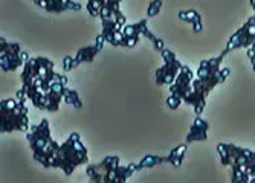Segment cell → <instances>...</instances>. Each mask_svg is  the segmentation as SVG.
I'll return each instance as SVG.
<instances>
[{
	"label": "cell",
	"mask_w": 255,
	"mask_h": 183,
	"mask_svg": "<svg viewBox=\"0 0 255 183\" xmlns=\"http://www.w3.org/2000/svg\"><path fill=\"white\" fill-rule=\"evenodd\" d=\"M162 9V0H153V2L150 3L148 9H147V15L148 17H156Z\"/></svg>",
	"instance_id": "22"
},
{
	"label": "cell",
	"mask_w": 255,
	"mask_h": 183,
	"mask_svg": "<svg viewBox=\"0 0 255 183\" xmlns=\"http://www.w3.org/2000/svg\"><path fill=\"white\" fill-rule=\"evenodd\" d=\"M249 183H255V177H252V179H251V182H249Z\"/></svg>",
	"instance_id": "29"
},
{
	"label": "cell",
	"mask_w": 255,
	"mask_h": 183,
	"mask_svg": "<svg viewBox=\"0 0 255 183\" xmlns=\"http://www.w3.org/2000/svg\"><path fill=\"white\" fill-rule=\"evenodd\" d=\"M136 171V164L121 165L118 156H107L100 164L87 165L86 168V174L94 183H126Z\"/></svg>",
	"instance_id": "5"
},
{
	"label": "cell",
	"mask_w": 255,
	"mask_h": 183,
	"mask_svg": "<svg viewBox=\"0 0 255 183\" xmlns=\"http://www.w3.org/2000/svg\"><path fill=\"white\" fill-rule=\"evenodd\" d=\"M104 43H106V38L100 34V35L97 37V41H95V46L98 48V51H100V52H101V49L104 48Z\"/></svg>",
	"instance_id": "25"
},
{
	"label": "cell",
	"mask_w": 255,
	"mask_h": 183,
	"mask_svg": "<svg viewBox=\"0 0 255 183\" xmlns=\"http://www.w3.org/2000/svg\"><path fill=\"white\" fill-rule=\"evenodd\" d=\"M187 151H188V144H182V145L173 148L168 154V164L173 165L174 168H179L183 162V157Z\"/></svg>",
	"instance_id": "18"
},
{
	"label": "cell",
	"mask_w": 255,
	"mask_h": 183,
	"mask_svg": "<svg viewBox=\"0 0 255 183\" xmlns=\"http://www.w3.org/2000/svg\"><path fill=\"white\" fill-rule=\"evenodd\" d=\"M89 162L87 148L81 142V136L72 133L63 144L54 142L48 156H46L43 167L44 168H60L66 176H72V173L80 167Z\"/></svg>",
	"instance_id": "3"
},
{
	"label": "cell",
	"mask_w": 255,
	"mask_h": 183,
	"mask_svg": "<svg viewBox=\"0 0 255 183\" xmlns=\"http://www.w3.org/2000/svg\"><path fill=\"white\" fill-rule=\"evenodd\" d=\"M72 63H74V57H64L63 60L64 71H72Z\"/></svg>",
	"instance_id": "24"
},
{
	"label": "cell",
	"mask_w": 255,
	"mask_h": 183,
	"mask_svg": "<svg viewBox=\"0 0 255 183\" xmlns=\"http://www.w3.org/2000/svg\"><path fill=\"white\" fill-rule=\"evenodd\" d=\"M89 183H94V182H89Z\"/></svg>",
	"instance_id": "30"
},
{
	"label": "cell",
	"mask_w": 255,
	"mask_h": 183,
	"mask_svg": "<svg viewBox=\"0 0 255 183\" xmlns=\"http://www.w3.org/2000/svg\"><path fill=\"white\" fill-rule=\"evenodd\" d=\"M54 61L44 57L31 58L23 66L20 80L26 98L35 108L55 113L64 99L67 78L54 72Z\"/></svg>",
	"instance_id": "1"
},
{
	"label": "cell",
	"mask_w": 255,
	"mask_h": 183,
	"mask_svg": "<svg viewBox=\"0 0 255 183\" xmlns=\"http://www.w3.org/2000/svg\"><path fill=\"white\" fill-rule=\"evenodd\" d=\"M21 49L18 43H9L5 38L0 40V67L3 72H14L15 69L23 66Z\"/></svg>",
	"instance_id": "11"
},
{
	"label": "cell",
	"mask_w": 255,
	"mask_h": 183,
	"mask_svg": "<svg viewBox=\"0 0 255 183\" xmlns=\"http://www.w3.org/2000/svg\"><path fill=\"white\" fill-rule=\"evenodd\" d=\"M223 58L225 55L220 54V57L217 58L203 60L197 69V78H194L193 81V93L187 102L194 107L196 116H202L208 95H210L219 84H223L231 74L228 67H222Z\"/></svg>",
	"instance_id": "2"
},
{
	"label": "cell",
	"mask_w": 255,
	"mask_h": 183,
	"mask_svg": "<svg viewBox=\"0 0 255 183\" xmlns=\"http://www.w3.org/2000/svg\"><path fill=\"white\" fill-rule=\"evenodd\" d=\"M167 104H168V107H170L171 110H176V108L182 104V101H180L179 98H176V96L170 95V96L167 98Z\"/></svg>",
	"instance_id": "23"
},
{
	"label": "cell",
	"mask_w": 255,
	"mask_h": 183,
	"mask_svg": "<svg viewBox=\"0 0 255 183\" xmlns=\"http://www.w3.org/2000/svg\"><path fill=\"white\" fill-rule=\"evenodd\" d=\"M64 102L74 105L75 108H81L83 107V102H81V99H80L77 92L72 90V89H67V87L64 89Z\"/></svg>",
	"instance_id": "21"
},
{
	"label": "cell",
	"mask_w": 255,
	"mask_h": 183,
	"mask_svg": "<svg viewBox=\"0 0 255 183\" xmlns=\"http://www.w3.org/2000/svg\"><path fill=\"white\" fill-rule=\"evenodd\" d=\"M121 29H123V25L117 18L110 17V18L101 20V35L112 46H126V38Z\"/></svg>",
	"instance_id": "13"
},
{
	"label": "cell",
	"mask_w": 255,
	"mask_h": 183,
	"mask_svg": "<svg viewBox=\"0 0 255 183\" xmlns=\"http://www.w3.org/2000/svg\"><path fill=\"white\" fill-rule=\"evenodd\" d=\"M98 54H100V51L95 44L94 46H83V48L77 52V55L74 57L72 69H75L77 66H80L83 63H92Z\"/></svg>",
	"instance_id": "16"
},
{
	"label": "cell",
	"mask_w": 255,
	"mask_h": 183,
	"mask_svg": "<svg viewBox=\"0 0 255 183\" xmlns=\"http://www.w3.org/2000/svg\"><path fill=\"white\" fill-rule=\"evenodd\" d=\"M251 60V63H252V67H254V71H255V55L252 57V58H249Z\"/></svg>",
	"instance_id": "28"
},
{
	"label": "cell",
	"mask_w": 255,
	"mask_h": 183,
	"mask_svg": "<svg viewBox=\"0 0 255 183\" xmlns=\"http://www.w3.org/2000/svg\"><path fill=\"white\" fill-rule=\"evenodd\" d=\"M251 6H252V9H254V20H255V0H251Z\"/></svg>",
	"instance_id": "27"
},
{
	"label": "cell",
	"mask_w": 255,
	"mask_h": 183,
	"mask_svg": "<svg viewBox=\"0 0 255 183\" xmlns=\"http://www.w3.org/2000/svg\"><path fill=\"white\" fill-rule=\"evenodd\" d=\"M153 44H154V49H156V51H159V52H162V51L165 49V48H164V41H162L160 38H157Z\"/></svg>",
	"instance_id": "26"
},
{
	"label": "cell",
	"mask_w": 255,
	"mask_h": 183,
	"mask_svg": "<svg viewBox=\"0 0 255 183\" xmlns=\"http://www.w3.org/2000/svg\"><path fill=\"white\" fill-rule=\"evenodd\" d=\"M193 81H194V74L188 66H183L179 77L176 81L170 86L171 95L179 98L182 104H187L191 93H193Z\"/></svg>",
	"instance_id": "12"
},
{
	"label": "cell",
	"mask_w": 255,
	"mask_h": 183,
	"mask_svg": "<svg viewBox=\"0 0 255 183\" xmlns=\"http://www.w3.org/2000/svg\"><path fill=\"white\" fill-rule=\"evenodd\" d=\"M26 141L29 142V147L34 154V160L43 165L46 156H48L52 144L55 142L51 134V127L48 119H41L40 124L32 125L31 130L26 133Z\"/></svg>",
	"instance_id": "7"
},
{
	"label": "cell",
	"mask_w": 255,
	"mask_h": 183,
	"mask_svg": "<svg viewBox=\"0 0 255 183\" xmlns=\"http://www.w3.org/2000/svg\"><path fill=\"white\" fill-rule=\"evenodd\" d=\"M254 46H255V20L249 18L245 25L229 38L226 49L222 54L226 55L228 52L234 49H251Z\"/></svg>",
	"instance_id": "10"
},
{
	"label": "cell",
	"mask_w": 255,
	"mask_h": 183,
	"mask_svg": "<svg viewBox=\"0 0 255 183\" xmlns=\"http://www.w3.org/2000/svg\"><path fill=\"white\" fill-rule=\"evenodd\" d=\"M121 2L123 0H87V11L92 17H100L101 20L113 17L126 26L127 18L120 8Z\"/></svg>",
	"instance_id": "8"
},
{
	"label": "cell",
	"mask_w": 255,
	"mask_h": 183,
	"mask_svg": "<svg viewBox=\"0 0 255 183\" xmlns=\"http://www.w3.org/2000/svg\"><path fill=\"white\" fill-rule=\"evenodd\" d=\"M32 2L51 14H61L64 11L81 9V5L78 2H72V0H32Z\"/></svg>",
	"instance_id": "14"
},
{
	"label": "cell",
	"mask_w": 255,
	"mask_h": 183,
	"mask_svg": "<svg viewBox=\"0 0 255 183\" xmlns=\"http://www.w3.org/2000/svg\"><path fill=\"white\" fill-rule=\"evenodd\" d=\"M208 130H210V125L208 122L200 118V116H196L194 118V122L187 134V144H191V142H203L208 139Z\"/></svg>",
	"instance_id": "15"
},
{
	"label": "cell",
	"mask_w": 255,
	"mask_h": 183,
	"mask_svg": "<svg viewBox=\"0 0 255 183\" xmlns=\"http://www.w3.org/2000/svg\"><path fill=\"white\" fill-rule=\"evenodd\" d=\"M160 164H168V156L162 157V156H156V154H148L137 164V171H141L144 168H151V167H156Z\"/></svg>",
	"instance_id": "20"
},
{
	"label": "cell",
	"mask_w": 255,
	"mask_h": 183,
	"mask_svg": "<svg viewBox=\"0 0 255 183\" xmlns=\"http://www.w3.org/2000/svg\"><path fill=\"white\" fill-rule=\"evenodd\" d=\"M147 28V18L139 20L137 23H131V25H126L123 26L121 32L124 35V38H141L144 29Z\"/></svg>",
	"instance_id": "17"
},
{
	"label": "cell",
	"mask_w": 255,
	"mask_h": 183,
	"mask_svg": "<svg viewBox=\"0 0 255 183\" xmlns=\"http://www.w3.org/2000/svg\"><path fill=\"white\" fill-rule=\"evenodd\" d=\"M222 165L231 168V183H249L255 177V153L234 144H219Z\"/></svg>",
	"instance_id": "4"
},
{
	"label": "cell",
	"mask_w": 255,
	"mask_h": 183,
	"mask_svg": "<svg viewBox=\"0 0 255 183\" xmlns=\"http://www.w3.org/2000/svg\"><path fill=\"white\" fill-rule=\"evenodd\" d=\"M28 114V101L3 99L0 102V131L11 133L17 130L28 133L31 130Z\"/></svg>",
	"instance_id": "6"
},
{
	"label": "cell",
	"mask_w": 255,
	"mask_h": 183,
	"mask_svg": "<svg viewBox=\"0 0 255 183\" xmlns=\"http://www.w3.org/2000/svg\"><path fill=\"white\" fill-rule=\"evenodd\" d=\"M160 55H162V60H164V64L156 71V84L157 86H164V84L171 86L176 81V78L179 77L183 64L177 60L176 54L168 49H164L160 52Z\"/></svg>",
	"instance_id": "9"
},
{
	"label": "cell",
	"mask_w": 255,
	"mask_h": 183,
	"mask_svg": "<svg viewBox=\"0 0 255 183\" xmlns=\"http://www.w3.org/2000/svg\"><path fill=\"white\" fill-rule=\"evenodd\" d=\"M179 18L183 20V21L191 23L196 32L202 31V18H200V14L197 11H193V9H190V11H180L179 12Z\"/></svg>",
	"instance_id": "19"
}]
</instances>
